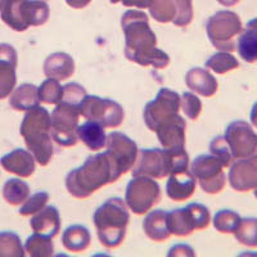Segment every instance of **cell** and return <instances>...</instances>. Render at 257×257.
I'll list each match as a JSON object with an SVG mask.
<instances>
[{
    "mask_svg": "<svg viewBox=\"0 0 257 257\" xmlns=\"http://www.w3.org/2000/svg\"><path fill=\"white\" fill-rule=\"evenodd\" d=\"M196 185L197 179L190 173L189 169L170 174L166 183L167 197L176 202L187 201L194 194Z\"/></svg>",
    "mask_w": 257,
    "mask_h": 257,
    "instance_id": "obj_19",
    "label": "cell"
},
{
    "mask_svg": "<svg viewBox=\"0 0 257 257\" xmlns=\"http://www.w3.org/2000/svg\"><path fill=\"white\" fill-rule=\"evenodd\" d=\"M151 9V16L158 22L185 27L193 20L192 0H156Z\"/></svg>",
    "mask_w": 257,
    "mask_h": 257,
    "instance_id": "obj_14",
    "label": "cell"
},
{
    "mask_svg": "<svg viewBox=\"0 0 257 257\" xmlns=\"http://www.w3.org/2000/svg\"><path fill=\"white\" fill-rule=\"evenodd\" d=\"M180 111V95L176 91L162 88L156 98L144 107L143 118L147 127L156 133L161 125L170 121Z\"/></svg>",
    "mask_w": 257,
    "mask_h": 257,
    "instance_id": "obj_12",
    "label": "cell"
},
{
    "mask_svg": "<svg viewBox=\"0 0 257 257\" xmlns=\"http://www.w3.org/2000/svg\"><path fill=\"white\" fill-rule=\"evenodd\" d=\"M30 196V185L20 179H9L3 187V197L11 205H21Z\"/></svg>",
    "mask_w": 257,
    "mask_h": 257,
    "instance_id": "obj_31",
    "label": "cell"
},
{
    "mask_svg": "<svg viewBox=\"0 0 257 257\" xmlns=\"http://www.w3.org/2000/svg\"><path fill=\"white\" fill-rule=\"evenodd\" d=\"M242 217L233 210H220L213 215L212 224L217 231L224 234H234L239 226Z\"/></svg>",
    "mask_w": 257,
    "mask_h": 257,
    "instance_id": "obj_32",
    "label": "cell"
},
{
    "mask_svg": "<svg viewBox=\"0 0 257 257\" xmlns=\"http://www.w3.org/2000/svg\"><path fill=\"white\" fill-rule=\"evenodd\" d=\"M50 196L47 192H38L32 194L31 197L24 202V206L20 208V213L22 216H29V215H35L40 210L47 206Z\"/></svg>",
    "mask_w": 257,
    "mask_h": 257,
    "instance_id": "obj_37",
    "label": "cell"
},
{
    "mask_svg": "<svg viewBox=\"0 0 257 257\" xmlns=\"http://www.w3.org/2000/svg\"><path fill=\"white\" fill-rule=\"evenodd\" d=\"M256 155H257V152H256Z\"/></svg>",
    "mask_w": 257,
    "mask_h": 257,
    "instance_id": "obj_49",
    "label": "cell"
},
{
    "mask_svg": "<svg viewBox=\"0 0 257 257\" xmlns=\"http://www.w3.org/2000/svg\"><path fill=\"white\" fill-rule=\"evenodd\" d=\"M185 207L189 211L190 216H192L194 225H196V230H203L210 225L211 222V213L210 210L206 207L205 205H201V203H189Z\"/></svg>",
    "mask_w": 257,
    "mask_h": 257,
    "instance_id": "obj_39",
    "label": "cell"
},
{
    "mask_svg": "<svg viewBox=\"0 0 257 257\" xmlns=\"http://www.w3.org/2000/svg\"><path fill=\"white\" fill-rule=\"evenodd\" d=\"M206 31L211 44L220 52L231 53L237 49L234 39L240 35L243 25L238 15L229 11H220L208 18Z\"/></svg>",
    "mask_w": 257,
    "mask_h": 257,
    "instance_id": "obj_7",
    "label": "cell"
},
{
    "mask_svg": "<svg viewBox=\"0 0 257 257\" xmlns=\"http://www.w3.org/2000/svg\"><path fill=\"white\" fill-rule=\"evenodd\" d=\"M17 52L9 44H0V99L7 98L16 86Z\"/></svg>",
    "mask_w": 257,
    "mask_h": 257,
    "instance_id": "obj_17",
    "label": "cell"
},
{
    "mask_svg": "<svg viewBox=\"0 0 257 257\" xmlns=\"http://www.w3.org/2000/svg\"><path fill=\"white\" fill-rule=\"evenodd\" d=\"M143 230L147 237L155 242H165L169 239L171 233L167 226V211H151L143 221Z\"/></svg>",
    "mask_w": 257,
    "mask_h": 257,
    "instance_id": "obj_24",
    "label": "cell"
},
{
    "mask_svg": "<svg viewBox=\"0 0 257 257\" xmlns=\"http://www.w3.org/2000/svg\"><path fill=\"white\" fill-rule=\"evenodd\" d=\"M253 194H254V197H256V198H257V188L253 190Z\"/></svg>",
    "mask_w": 257,
    "mask_h": 257,
    "instance_id": "obj_48",
    "label": "cell"
},
{
    "mask_svg": "<svg viewBox=\"0 0 257 257\" xmlns=\"http://www.w3.org/2000/svg\"><path fill=\"white\" fill-rule=\"evenodd\" d=\"M161 188L149 176H133L125 192L126 205L137 215H144L161 201Z\"/></svg>",
    "mask_w": 257,
    "mask_h": 257,
    "instance_id": "obj_10",
    "label": "cell"
},
{
    "mask_svg": "<svg viewBox=\"0 0 257 257\" xmlns=\"http://www.w3.org/2000/svg\"><path fill=\"white\" fill-rule=\"evenodd\" d=\"M73 72H75V61L67 53H53L45 59L44 73L47 77L62 81L72 76Z\"/></svg>",
    "mask_w": 257,
    "mask_h": 257,
    "instance_id": "obj_23",
    "label": "cell"
},
{
    "mask_svg": "<svg viewBox=\"0 0 257 257\" xmlns=\"http://www.w3.org/2000/svg\"><path fill=\"white\" fill-rule=\"evenodd\" d=\"M118 2H123V0H111V3H118Z\"/></svg>",
    "mask_w": 257,
    "mask_h": 257,
    "instance_id": "obj_47",
    "label": "cell"
},
{
    "mask_svg": "<svg viewBox=\"0 0 257 257\" xmlns=\"http://www.w3.org/2000/svg\"><path fill=\"white\" fill-rule=\"evenodd\" d=\"M66 2L72 8H84V7H86L90 3L91 0H66Z\"/></svg>",
    "mask_w": 257,
    "mask_h": 257,
    "instance_id": "obj_44",
    "label": "cell"
},
{
    "mask_svg": "<svg viewBox=\"0 0 257 257\" xmlns=\"http://www.w3.org/2000/svg\"><path fill=\"white\" fill-rule=\"evenodd\" d=\"M249 118H251V123L257 128V102L254 103L253 107L251 109V114H249Z\"/></svg>",
    "mask_w": 257,
    "mask_h": 257,
    "instance_id": "obj_45",
    "label": "cell"
},
{
    "mask_svg": "<svg viewBox=\"0 0 257 257\" xmlns=\"http://www.w3.org/2000/svg\"><path fill=\"white\" fill-rule=\"evenodd\" d=\"M169 256H180V254H185V256H194V249L188 244H176L173 248L169 251Z\"/></svg>",
    "mask_w": 257,
    "mask_h": 257,
    "instance_id": "obj_42",
    "label": "cell"
},
{
    "mask_svg": "<svg viewBox=\"0 0 257 257\" xmlns=\"http://www.w3.org/2000/svg\"><path fill=\"white\" fill-rule=\"evenodd\" d=\"M121 26L125 34V57L143 67L166 68L170 64L167 53L157 48V38L151 30L148 16L130 9L123 13Z\"/></svg>",
    "mask_w": 257,
    "mask_h": 257,
    "instance_id": "obj_1",
    "label": "cell"
},
{
    "mask_svg": "<svg viewBox=\"0 0 257 257\" xmlns=\"http://www.w3.org/2000/svg\"><path fill=\"white\" fill-rule=\"evenodd\" d=\"M50 135L52 139L61 147H73L79 142L77 127H79L80 112L79 105L61 102L53 109Z\"/></svg>",
    "mask_w": 257,
    "mask_h": 257,
    "instance_id": "obj_8",
    "label": "cell"
},
{
    "mask_svg": "<svg viewBox=\"0 0 257 257\" xmlns=\"http://www.w3.org/2000/svg\"><path fill=\"white\" fill-rule=\"evenodd\" d=\"M210 153L213 156H216L220 161L222 162L224 167H229L231 164V161L234 160L231 156L230 149H229L228 143L225 142L222 135H217L211 141L210 143Z\"/></svg>",
    "mask_w": 257,
    "mask_h": 257,
    "instance_id": "obj_40",
    "label": "cell"
},
{
    "mask_svg": "<svg viewBox=\"0 0 257 257\" xmlns=\"http://www.w3.org/2000/svg\"><path fill=\"white\" fill-rule=\"evenodd\" d=\"M77 137L90 151H99L105 147L107 135L104 127L96 121L88 120L77 127Z\"/></svg>",
    "mask_w": 257,
    "mask_h": 257,
    "instance_id": "obj_26",
    "label": "cell"
},
{
    "mask_svg": "<svg viewBox=\"0 0 257 257\" xmlns=\"http://www.w3.org/2000/svg\"><path fill=\"white\" fill-rule=\"evenodd\" d=\"M229 183L237 192H249L257 188V155L239 158L229 170Z\"/></svg>",
    "mask_w": 257,
    "mask_h": 257,
    "instance_id": "obj_16",
    "label": "cell"
},
{
    "mask_svg": "<svg viewBox=\"0 0 257 257\" xmlns=\"http://www.w3.org/2000/svg\"><path fill=\"white\" fill-rule=\"evenodd\" d=\"M86 95V90L82 85L77 84V82H70V84L64 85L63 86V102L71 103V104L79 105V103L84 99V96Z\"/></svg>",
    "mask_w": 257,
    "mask_h": 257,
    "instance_id": "obj_41",
    "label": "cell"
},
{
    "mask_svg": "<svg viewBox=\"0 0 257 257\" xmlns=\"http://www.w3.org/2000/svg\"><path fill=\"white\" fill-rule=\"evenodd\" d=\"M50 9L40 0H7L2 20L16 31H25L30 26H41L49 18Z\"/></svg>",
    "mask_w": 257,
    "mask_h": 257,
    "instance_id": "obj_6",
    "label": "cell"
},
{
    "mask_svg": "<svg viewBox=\"0 0 257 257\" xmlns=\"http://www.w3.org/2000/svg\"><path fill=\"white\" fill-rule=\"evenodd\" d=\"M237 49L243 61L247 63L257 62V18L249 21L244 31L240 32Z\"/></svg>",
    "mask_w": 257,
    "mask_h": 257,
    "instance_id": "obj_25",
    "label": "cell"
},
{
    "mask_svg": "<svg viewBox=\"0 0 257 257\" xmlns=\"http://www.w3.org/2000/svg\"><path fill=\"white\" fill-rule=\"evenodd\" d=\"M189 169V156L185 148L141 149L133 166V176L162 179L170 174Z\"/></svg>",
    "mask_w": 257,
    "mask_h": 257,
    "instance_id": "obj_4",
    "label": "cell"
},
{
    "mask_svg": "<svg viewBox=\"0 0 257 257\" xmlns=\"http://www.w3.org/2000/svg\"><path fill=\"white\" fill-rule=\"evenodd\" d=\"M220 4H222V6H226V7H231L234 6V4H237L239 0H217Z\"/></svg>",
    "mask_w": 257,
    "mask_h": 257,
    "instance_id": "obj_46",
    "label": "cell"
},
{
    "mask_svg": "<svg viewBox=\"0 0 257 257\" xmlns=\"http://www.w3.org/2000/svg\"><path fill=\"white\" fill-rule=\"evenodd\" d=\"M39 99L47 104H58L63 98V86H61L58 80L48 77L45 81L41 82L38 88Z\"/></svg>",
    "mask_w": 257,
    "mask_h": 257,
    "instance_id": "obj_35",
    "label": "cell"
},
{
    "mask_svg": "<svg viewBox=\"0 0 257 257\" xmlns=\"http://www.w3.org/2000/svg\"><path fill=\"white\" fill-rule=\"evenodd\" d=\"M234 237L240 244L257 247V217H244L234 231Z\"/></svg>",
    "mask_w": 257,
    "mask_h": 257,
    "instance_id": "obj_34",
    "label": "cell"
},
{
    "mask_svg": "<svg viewBox=\"0 0 257 257\" xmlns=\"http://www.w3.org/2000/svg\"><path fill=\"white\" fill-rule=\"evenodd\" d=\"M156 0H123L122 3L126 7H138V8H148Z\"/></svg>",
    "mask_w": 257,
    "mask_h": 257,
    "instance_id": "obj_43",
    "label": "cell"
},
{
    "mask_svg": "<svg viewBox=\"0 0 257 257\" xmlns=\"http://www.w3.org/2000/svg\"><path fill=\"white\" fill-rule=\"evenodd\" d=\"M205 67L208 70L213 71L215 73L219 75H224V73L229 72V71L237 70L239 67V62L233 54L228 52H219L216 54L211 56L210 58L206 61Z\"/></svg>",
    "mask_w": 257,
    "mask_h": 257,
    "instance_id": "obj_33",
    "label": "cell"
},
{
    "mask_svg": "<svg viewBox=\"0 0 257 257\" xmlns=\"http://www.w3.org/2000/svg\"><path fill=\"white\" fill-rule=\"evenodd\" d=\"M9 103L18 111H29L34 108L40 103L38 88L32 84H22L13 91Z\"/></svg>",
    "mask_w": 257,
    "mask_h": 257,
    "instance_id": "obj_29",
    "label": "cell"
},
{
    "mask_svg": "<svg viewBox=\"0 0 257 257\" xmlns=\"http://www.w3.org/2000/svg\"><path fill=\"white\" fill-rule=\"evenodd\" d=\"M93 221L99 242L107 248H116L125 239L130 215L125 202L113 197L96 208Z\"/></svg>",
    "mask_w": 257,
    "mask_h": 257,
    "instance_id": "obj_5",
    "label": "cell"
},
{
    "mask_svg": "<svg viewBox=\"0 0 257 257\" xmlns=\"http://www.w3.org/2000/svg\"><path fill=\"white\" fill-rule=\"evenodd\" d=\"M185 84L190 90L205 98L215 95L219 88L217 80L212 76V73L207 68L201 67L190 68L188 71L185 75Z\"/></svg>",
    "mask_w": 257,
    "mask_h": 257,
    "instance_id": "obj_21",
    "label": "cell"
},
{
    "mask_svg": "<svg viewBox=\"0 0 257 257\" xmlns=\"http://www.w3.org/2000/svg\"><path fill=\"white\" fill-rule=\"evenodd\" d=\"M80 116L86 120L96 121L103 127L114 128L122 123L125 112L122 105L108 98L96 95H85L79 103Z\"/></svg>",
    "mask_w": 257,
    "mask_h": 257,
    "instance_id": "obj_9",
    "label": "cell"
},
{
    "mask_svg": "<svg viewBox=\"0 0 257 257\" xmlns=\"http://www.w3.org/2000/svg\"><path fill=\"white\" fill-rule=\"evenodd\" d=\"M225 142L228 143L234 160L247 158L257 152V134L252 126L243 120H235L225 128Z\"/></svg>",
    "mask_w": 257,
    "mask_h": 257,
    "instance_id": "obj_13",
    "label": "cell"
},
{
    "mask_svg": "<svg viewBox=\"0 0 257 257\" xmlns=\"http://www.w3.org/2000/svg\"><path fill=\"white\" fill-rule=\"evenodd\" d=\"M50 126V113L40 105L26 111L24 121L21 123L20 132L24 137L27 149L41 166H47L54 155Z\"/></svg>",
    "mask_w": 257,
    "mask_h": 257,
    "instance_id": "obj_3",
    "label": "cell"
},
{
    "mask_svg": "<svg viewBox=\"0 0 257 257\" xmlns=\"http://www.w3.org/2000/svg\"><path fill=\"white\" fill-rule=\"evenodd\" d=\"M180 109L190 120H197L202 112V102L197 95L185 91L180 96Z\"/></svg>",
    "mask_w": 257,
    "mask_h": 257,
    "instance_id": "obj_38",
    "label": "cell"
},
{
    "mask_svg": "<svg viewBox=\"0 0 257 257\" xmlns=\"http://www.w3.org/2000/svg\"><path fill=\"white\" fill-rule=\"evenodd\" d=\"M0 256H25V248L20 237L12 231L0 233Z\"/></svg>",
    "mask_w": 257,
    "mask_h": 257,
    "instance_id": "obj_36",
    "label": "cell"
},
{
    "mask_svg": "<svg viewBox=\"0 0 257 257\" xmlns=\"http://www.w3.org/2000/svg\"><path fill=\"white\" fill-rule=\"evenodd\" d=\"M32 230L44 234L49 238H54L61 230V215L54 206H45L43 210L35 213L30 221Z\"/></svg>",
    "mask_w": 257,
    "mask_h": 257,
    "instance_id": "obj_22",
    "label": "cell"
},
{
    "mask_svg": "<svg viewBox=\"0 0 257 257\" xmlns=\"http://www.w3.org/2000/svg\"><path fill=\"white\" fill-rule=\"evenodd\" d=\"M25 249L32 257H50L54 254V244L52 238L39 233L32 234L27 238Z\"/></svg>",
    "mask_w": 257,
    "mask_h": 257,
    "instance_id": "obj_30",
    "label": "cell"
},
{
    "mask_svg": "<svg viewBox=\"0 0 257 257\" xmlns=\"http://www.w3.org/2000/svg\"><path fill=\"white\" fill-rule=\"evenodd\" d=\"M222 169V162L212 153L197 156L189 166L190 173L199 181L202 190L208 194H216L225 188L226 176Z\"/></svg>",
    "mask_w": 257,
    "mask_h": 257,
    "instance_id": "obj_11",
    "label": "cell"
},
{
    "mask_svg": "<svg viewBox=\"0 0 257 257\" xmlns=\"http://www.w3.org/2000/svg\"><path fill=\"white\" fill-rule=\"evenodd\" d=\"M35 157L30 151L18 148L3 156L0 164L9 173L16 174L21 178H29L35 173Z\"/></svg>",
    "mask_w": 257,
    "mask_h": 257,
    "instance_id": "obj_20",
    "label": "cell"
},
{
    "mask_svg": "<svg viewBox=\"0 0 257 257\" xmlns=\"http://www.w3.org/2000/svg\"><path fill=\"white\" fill-rule=\"evenodd\" d=\"M167 226L170 233L178 237H187L196 230V225L187 207L176 208L167 212Z\"/></svg>",
    "mask_w": 257,
    "mask_h": 257,
    "instance_id": "obj_28",
    "label": "cell"
},
{
    "mask_svg": "<svg viewBox=\"0 0 257 257\" xmlns=\"http://www.w3.org/2000/svg\"><path fill=\"white\" fill-rule=\"evenodd\" d=\"M105 147H107V152L116 161L122 175L133 169L139 152V148L133 139H130L123 133L112 132L107 135Z\"/></svg>",
    "mask_w": 257,
    "mask_h": 257,
    "instance_id": "obj_15",
    "label": "cell"
},
{
    "mask_svg": "<svg viewBox=\"0 0 257 257\" xmlns=\"http://www.w3.org/2000/svg\"><path fill=\"white\" fill-rule=\"evenodd\" d=\"M90 242V231L84 225H71L62 234V243L70 252H84Z\"/></svg>",
    "mask_w": 257,
    "mask_h": 257,
    "instance_id": "obj_27",
    "label": "cell"
},
{
    "mask_svg": "<svg viewBox=\"0 0 257 257\" xmlns=\"http://www.w3.org/2000/svg\"><path fill=\"white\" fill-rule=\"evenodd\" d=\"M185 128H187L185 120L180 114H176L174 118L161 125L156 130V134L164 148H185Z\"/></svg>",
    "mask_w": 257,
    "mask_h": 257,
    "instance_id": "obj_18",
    "label": "cell"
},
{
    "mask_svg": "<svg viewBox=\"0 0 257 257\" xmlns=\"http://www.w3.org/2000/svg\"><path fill=\"white\" fill-rule=\"evenodd\" d=\"M122 174L116 161L107 151L94 155L85 160L84 164L66 176V188L75 198H88L107 184L114 183Z\"/></svg>",
    "mask_w": 257,
    "mask_h": 257,
    "instance_id": "obj_2",
    "label": "cell"
}]
</instances>
